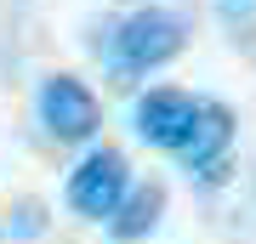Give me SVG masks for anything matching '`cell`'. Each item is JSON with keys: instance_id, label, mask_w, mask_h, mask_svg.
<instances>
[{"instance_id": "cell-5", "label": "cell", "mask_w": 256, "mask_h": 244, "mask_svg": "<svg viewBox=\"0 0 256 244\" xmlns=\"http://www.w3.org/2000/svg\"><path fill=\"white\" fill-rule=\"evenodd\" d=\"M188 119H194V97L176 91V85H160L148 97H137V136L154 142V148H176L182 131H188Z\"/></svg>"}, {"instance_id": "cell-7", "label": "cell", "mask_w": 256, "mask_h": 244, "mask_svg": "<svg viewBox=\"0 0 256 244\" xmlns=\"http://www.w3.org/2000/svg\"><path fill=\"white\" fill-rule=\"evenodd\" d=\"M18 233H40V205H34V199L18 205Z\"/></svg>"}, {"instance_id": "cell-1", "label": "cell", "mask_w": 256, "mask_h": 244, "mask_svg": "<svg viewBox=\"0 0 256 244\" xmlns=\"http://www.w3.org/2000/svg\"><path fill=\"white\" fill-rule=\"evenodd\" d=\"M176 51H182V23L165 6H142V11H131V17L114 28L120 68H160V63H171Z\"/></svg>"}, {"instance_id": "cell-3", "label": "cell", "mask_w": 256, "mask_h": 244, "mask_svg": "<svg viewBox=\"0 0 256 244\" xmlns=\"http://www.w3.org/2000/svg\"><path fill=\"white\" fill-rule=\"evenodd\" d=\"M40 119H46V131L57 142H86L97 131V97L74 74H52L40 85Z\"/></svg>"}, {"instance_id": "cell-6", "label": "cell", "mask_w": 256, "mask_h": 244, "mask_svg": "<svg viewBox=\"0 0 256 244\" xmlns=\"http://www.w3.org/2000/svg\"><path fill=\"white\" fill-rule=\"evenodd\" d=\"M160 216H165V182H142V188H126V199H120V210L108 216V227H114L120 244H131V239L154 233Z\"/></svg>"}, {"instance_id": "cell-4", "label": "cell", "mask_w": 256, "mask_h": 244, "mask_svg": "<svg viewBox=\"0 0 256 244\" xmlns=\"http://www.w3.org/2000/svg\"><path fill=\"white\" fill-rule=\"evenodd\" d=\"M228 142H234V114L222 108V102H194V119H188L182 142H176L171 154L182 159L188 171L216 176V165H222V154H228Z\"/></svg>"}, {"instance_id": "cell-2", "label": "cell", "mask_w": 256, "mask_h": 244, "mask_svg": "<svg viewBox=\"0 0 256 244\" xmlns=\"http://www.w3.org/2000/svg\"><path fill=\"white\" fill-rule=\"evenodd\" d=\"M126 188H131L126 154H120V148H97V154H86L80 171L68 176V205L80 210V216L102 222V216H114V210H120Z\"/></svg>"}]
</instances>
